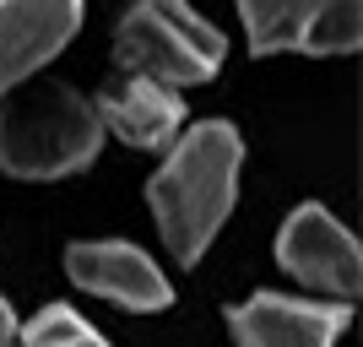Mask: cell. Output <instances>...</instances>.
<instances>
[{
	"mask_svg": "<svg viewBox=\"0 0 363 347\" xmlns=\"http://www.w3.org/2000/svg\"><path fill=\"white\" fill-rule=\"evenodd\" d=\"M98 125L114 131L125 147H141V152H168L184 131V98L152 76H120L98 92Z\"/></svg>",
	"mask_w": 363,
	"mask_h": 347,
	"instance_id": "obj_9",
	"label": "cell"
},
{
	"mask_svg": "<svg viewBox=\"0 0 363 347\" xmlns=\"http://www.w3.org/2000/svg\"><path fill=\"white\" fill-rule=\"evenodd\" d=\"M16 347H108L104 331H92L71 304H44L38 315L16 331Z\"/></svg>",
	"mask_w": 363,
	"mask_h": 347,
	"instance_id": "obj_10",
	"label": "cell"
},
{
	"mask_svg": "<svg viewBox=\"0 0 363 347\" xmlns=\"http://www.w3.org/2000/svg\"><path fill=\"white\" fill-rule=\"evenodd\" d=\"M114 60L163 87L206 82L223 65V33L201 22L184 0H136L114 33Z\"/></svg>",
	"mask_w": 363,
	"mask_h": 347,
	"instance_id": "obj_3",
	"label": "cell"
},
{
	"mask_svg": "<svg viewBox=\"0 0 363 347\" xmlns=\"http://www.w3.org/2000/svg\"><path fill=\"white\" fill-rule=\"evenodd\" d=\"M347 304H309L288 293H255L250 304L228 309V331L239 347H336L347 326Z\"/></svg>",
	"mask_w": 363,
	"mask_h": 347,
	"instance_id": "obj_7",
	"label": "cell"
},
{
	"mask_svg": "<svg viewBox=\"0 0 363 347\" xmlns=\"http://www.w3.org/2000/svg\"><path fill=\"white\" fill-rule=\"evenodd\" d=\"M277 260H282L288 277L320 287V293H336V299H352L363 287L358 239H352L320 201H303L288 223H282V233H277Z\"/></svg>",
	"mask_w": 363,
	"mask_h": 347,
	"instance_id": "obj_5",
	"label": "cell"
},
{
	"mask_svg": "<svg viewBox=\"0 0 363 347\" xmlns=\"http://www.w3.org/2000/svg\"><path fill=\"white\" fill-rule=\"evenodd\" d=\"M82 28V0H0V92L49 65Z\"/></svg>",
	"mask_w": 363,
	"mask_h": 347,
	"instance_id": "obj_8",
	"label": "cell"
},
{
	"mask_svg": "<svg viewBox=\"0 0 363 347\" xmlns=\"http://www.w3.org/2000/svg\"><path fill=\"white\" fill-rule=\"evenodd\" d=\"M0 347H16V315L6 299H0Z\"/></svg>",
	"mask_w": 363,
	"mask_h": 347,
	"instance_id": "obj_11",
	"label": "cell"
},
{
	"mask_svg": "<svg viewBox=\"0 0 363 347\" xmlns=\"http://www.w3.org/2000/svg\"><path fill=\"white\" fill-rule=\"evenodd\" d=\"M65 272L82 293H98L108 304H125V309H168L174 304V287L168 277L157 272V260L136 244H120V239H92V244H71L65 250Z\"/></svg>",
	"mask_w": 363,
	"mask_h": 347,
	"instance_id": "obj_6",
	"label": "cell"
},
{
	"mask_svg": "<svg viewBox=\"0 0 363 347\" xmlns=\"http://www.w3.org/2000/svg\"><path fill=\"white\" fill-rule=\"evenodd\" d=\"M255 55H352L363 38L358 0H239Z\"/></svg>",
	"mask_w": 363,
	"mask_h": 347,
	"instance_id": "obj_4",
	"label": "cell"
},
{
	"mask_svg": "<svg viewBox=\"0 0 363 347\" xmlns=\"http://www.w3.org/2000/svg\"><path fill=\"white\" fill-rule=\"evenodd\" d=\"M239 163L244 141L228 120H201L196 131H179V141L168 147V163L152 174L147 201L174 260L196 266L212 233L228 223L239 196Z\"/></svg>",
	"mask_w": 363,
	"mask_h": 347,
	"instance_id": "obj_1",
	"label": "cell"
},
{
	"mask_svg": "<svg viewBox=\"0 0 363 347\" xmlns=\"http://www.w3.org/2000/svg\"><path fill=\"white\" fill-rule=\"evenodd\" d=\"M104 147L98 109L65 82L6 87L0 104V168L11 180H65Z\"/></svg>",
	"mask_w": 363,
	"mask_h": 347,
	"instance_id": "obj_2",
	"label": "cell"
}]
</instances>
